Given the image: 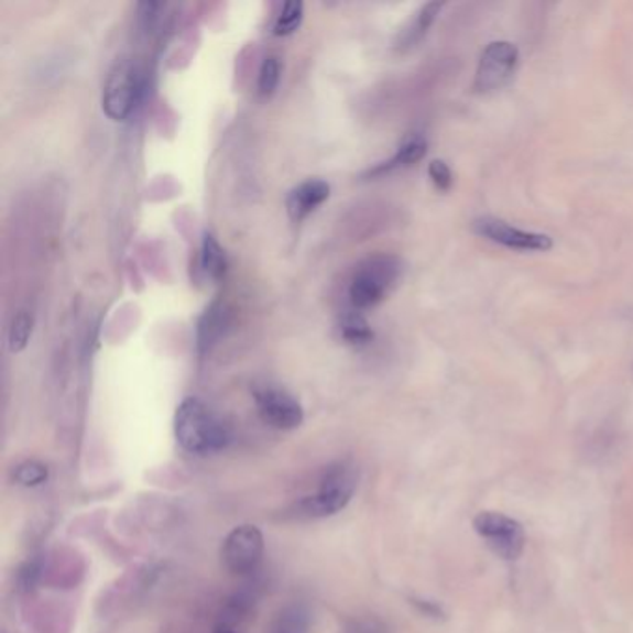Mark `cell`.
<instances>
[{"label":"cell","instance_id":"cell-1","mask_svg":"<svg viewBox=\"0 0 633 633\" xmlns=\"http://www.w3.org/2000/svg\"><path fill=\"white\" fill-rule=\"evenodd\" d=\"M175 437L188 454L207 456L226 450L231 445V427L216 415L207 403L186 397L175 413Z\"/></svg>","mask_w":633,"mask_h":633},{"label":"cell","instance_id":"cell-2","mask_svg":"<svg viewBox=\"0 0 633 633\" xmlns=\"http://www.w3.org/2000/svg\"><path fill=\"white\" fill-rule=\"evenodd\" d=\"M359 472L348 461L335 462L326 468L318 491L296 503V515L303 519H327L348 508L356 494Z\"/></svg>","mask_w":633,"mask_h":633},{"label":"cell","instance_id":"cell-3","mask_svg":"<svg viewBox=\"0 0 633 633\" xmlns=\"http://www.w3.org/2000/svg\"><path fill=\"white\" fill-rule=\"evenodd\" d=\"M402 275L397 257L375 255L362 262L351 279L350 302L357 310L372 308L383 302Z\"/></svg>","mask_w":633,"mask_h":633},{"label":"cell","instance_id":"cell-4","mask_svg":"<svg viewBox=\"0 0 633 633\" xmlns=\"http://www.w3.org/2000/svg\"><path fill=\"white\" fill-rule=\"evenodd\" d=\"M142 67L132 59H123L108 75L102 94V110L113 121H124L140 105L143 95Z\"/></svg>","mask_w":633,"mask_h":633},{"label":"cell","instance_id":"cell-5","mask_svg":"<svg viewBox=\"0 0 633 633\" xmlns=\"http://www.w3.org/2000/svg\"><path fill=\"white\" fill-rule=\"evenodd\" d=\"M473 530L485 541L498 557L513 561L519 559L526 545V535L521 522L511 516L496 513V511H481L473 519Z\"/></svg>","mask_w":633,"mask_h":633},{"label":"cell","instance_id":"cell-6","mask_svg":"<svg viewBox=\"0 0 633 633\" xmlns=\"http://www.w3.org/2000/svg\"><path fill=\"white\" fill-rule=\"evenodd\" d=\"M264 556V535L251 524L237 526L227 535L221 546V561L232 575L253 572Z\"/></svg>","mask_w":633,"mask_h":633},{"label":"cell","instance_id":"cell-7","mask_svg":"<svg viewBox=\"0 0 633 633\" xmlns=\"http://www.w3.org/2000/svg\"><path fill=\"white\" fill-rule=\"evenodd\" d=\"M519 66V48L510 42H494L481 54L473 88L480 94L498 91L510 84Z\"/></svg>","mask_w":633,"mask_h":633},{"label":"cell","instance_id":"cell-8","mask_svg":"<svg viewBox=\"0 0 633 633\" xmlns=\"http://www.w3.org/2000/svg\"><path fill=\"white\" fill-rule=\"evenodd\" d=\"M253 397H255L257 411L262 422L273 429L292 432L302 426L303 418H305L302 403L283 389L270 385L259 386L253 392Z\"/></svg>","mask_w":633,"mask_h":633},{"label":"cell","instance_id":"cell-9","mask_svg":"<svg viewBox=\"0 0 633 633\" xmlns=\"http://www.w3.org/2000/svg\"><path fill=\"white\" fill-rule=\"evenodd\" d=\"M473 231L478 232L480 237L491 240V242L500 243L505 248L521 249V251H548L552 249V238L539 232H527L516 227L510 226L503 219L491 218V216H483L473 221Z\"/></svg>","mask_w":633,"mask_h":633},{"label":"cell","instance_id":"cell-10","mask_svg":"<svg viewBox=\"0 0 633 633\" xmlns=\"http://www.w3.org/2000/svg\"><path fill=\"white\" fill-rule=\"evenodd\" d=\"M329 184L320 178H310L292 189L291 196L286 199V210L292 221H302L313 214L316 208L321 207L329 199Z\"/></svg>","mask_w":633,"mask_h":633},{"label":"cell","instance_id":"cell-11","mask_svg":"<svg viewBox=\"0 0 633 633\" xmlns=\"http://www.w3.org/2000/svg\"><path fill=\"white\" fill-rule=\"evenodd\" d=\"M229 326H231V310L226 303L214 302L197 321L196 338L199 353L212 350L214 346L226 337Z\"/></svg>","mask_w":633,"mask_h":633},{"label":"cell","instance_id":"cell-12","mask_svg":"<svg viewBox=\"0 0 633 633\" xmlns=\"http://www.w3.org/2000/svg\"><path fill=\"white\" fill-rule=\"evenodd\" d=\"M443 7L445 4H440V2H429L426 7H422L421 12L416 13L415 19L402 30V34L397 37V51H408V48L418 45L422 42V37H426Z\"/></svg>","mask_w":633,"mask_h":633},{"label":"cell","instance_id":"cell-13","mask_svg":"<svg viewBox=\"0 0 633 633\" xmlns=\"http://www.w3.org/2000/svg\"><path fill=\"white\" fill-rule=\"evenodd\" d=\"M426 138L415 134V137L407 138L400 145L397 153L392 156L391 161L379 164L373 172H370V175L375 177V175H383V173L392 172V170H397V167L413 166L416 162H421L426 156Z\"/></svg>","mask_w":633,"mask_h":633},{"label":"cell","instance_id":"cell-14","mask_svg":"<svg viewBox=\"0 0 633 633\" xmlns=\"http://www.w3.org/2000/svg\"><path fill=\"white\" fill-rule=\"evenodd\" d=\"M201 268L203 272L214 281L226 277L227 268H229L226 251L210 232L203 238Z\"/></svg>","mask_w":633,"mask_h":633},{"label":"cell","instance_id":"cell-15","mask_svg":"<svg viewBox=\"0 0 633 633\" xmlns=\"http://www.w3.org/2000/svg\"><path fill=\"white\" fill-rule=\"evenodd\" d=\"M310 632V613L303 604L286 605L273 621L272 633Z\"/></svg>","mask_w":633,"mask_h":633},{"label":"cell","instance_id":"cell-16","mask_svg":"<svg viewBox=\"0 0 633 633\" xmlns=\"http://www.w3.org/2000/svg\"><path fill=\"white\" fill-rule=\"evenodd\" d=\"M303 10H305L303 2H297V0L284 2L283 10L275 19V24H273V34L275 36H291V34H294L302 26Z\"/></svg>","mask_w":633,"mask_h":633},{"label":"cell","instance_id":"cell-17","mask_svg":"<svg viewBox=\"0 0 633 633\" xmlns=\"http://www.w3.org/2000/svg\"><path fill=\"white\" fill-rule=\"evenodd\" d=\"M32 329H34L32 314L26 313V310L15 314L12 326H10V332H8V343H10V350L13 353H19V351H23L29 346Z\"/></svg>","mask_w":633,"mask_h":633},{"label":"cell","instance_id":"cell-18","mask_svg":"<svg viewBox=\"0 0 633 633\" xmlns=\"http://www.w3.org/2000/svg\"><path fill=\"white\" fill-rule=\"evenodd\" d=\"M342 337L350 343H368L373 338L372 329L359 313L343 316Z\"/></svg>","mask_w":633,"mask_h":633},{"label":"cell","instance_id":"cell-19","mask_svg":"<svg viewBox=\"0 0 633 633\" xmlns=\"http://www.w3.org/2000/svg\"><path fill=\"white\" fill-rule=\"evenodd\" d=\"M13 480L23 487H40L48 480V470L43 462L24 461L13 470Z\"/></svg>","mask_w":633,"mask_h":633},{"label":"cell","instance_id":"cell-20","mask_svg":"<svg viewBox=\"0 0 633 633\" xmlns=\"http://www.w3.org/2000/svg\"><path fill=\"white\" fill-rule=\"evenodd\" d=\"M279 80H281V64L275 56H268L262 62L259 73V94L262 97H270L277 89Z\"/></svg>","mask_w":633,"mask_h":633},{"label":"cell","instance_id":"cell-21","mask_svg":"<svg viewBox=\"0 0 633 633\" xmlns=\"http://www.w3.org/2000/svg\"><path fill=\"white\" fill-rule=\"evenodd\" d=\"M429 177L440 192H448L451 188V183H454L450 167L443 161H433L429 164Z\"/></svg>","mask_w":633,"mask_h":633},{"label":"cell","instance_id":"cell-22","mask_svg":"<svg viewBox=\"0 0 633 633\" xmlns=\"http://www.w3.org/2000/svg\"><path fill=\"white\" fill-rule=\"evenodd\" d=\"M214 633H238L237 627L231 626V624H226V622H219L218 627L214 630Z\"/></svg>","mask_w":633,"mask_h":633}]
</instances>
